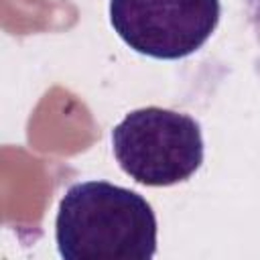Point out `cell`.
<instances>
[{"label": "cell", "mask_w": 260, "mask_h": 260, "mask_svg": "<svg viewBox=\"0 0 260 260\" xmlns=\"http://www.w3.org/2000/svg\"><path fill=\"white\" fill-rule=\"evenodd\" d=\"M55 242L65 260H150L156 252V215L132 189L81 181L59 201Z\"/></svg>", "instance_id": "cell-1"}, {"label": "cell", "mask_w": 260, "mask_h": 260, "mask_svg": "<svg viewBox=\"0 0 260 260\" xmlns=\"http://www.w3.org/2000/svg\"><path fill=\"white\" fill-rule=\"evenodd\" d=\"M112 150L120 169L136 183L171 187L193 177L203 162L201 124L185 112L138 108L114 126Z\"/></svg>", "instance_id": "cell-2"}, {"label": "cell", "mask_w": 260, "mask_h": 260, "mask_svg": "<svg viewBox=\"0 0 260 260\" xmlns=\"http://www.w3.org/2000/svg\"><path fill=\"white\" fill-rule=\"evenodd\" d=\"M221 14L219 0H110L114 32L136 53L177 61L199 51Z\"/></svg>", "instance_id": "cell-3"}, {"label": "cell", "mask_w": 260, "mask_h": 260, "mask_svg": "<svg viewBox=\"0 0 260 260\" xmlns=\"http://www.w3.org/2000/svg\"><path fill=\"white\" fill-rule=\"evenodd\" d=\"M244 8H246L248 24L252 26L256 41L260 43V0H244Z\"/></svg>", "instance_id": "cell-4"}]
</instances>
